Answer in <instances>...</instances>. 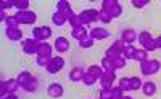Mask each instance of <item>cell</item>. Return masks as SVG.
Here are the masks:
<instances>
[{"label":"cell","mask_w":161,"mask_h":99,"mask_svg":"<svg viewBox=\"0 0 161 99\" xmlns=\"http://www.w3.org/2000/svg\"><path fill=\"white\" fill-rule=\"evenodd\" d=\"M16 80H18V83H19V87L24 90V91H36L37 90V80L32 77V74H29V72H21L18 77H16Z\"/></svg>","instance_id":"cell-1"},{"label":"cell","mask_w":161,"mask_h":99,"mask_svg":"<svg viewBox=\"0 0 161 99\" xmlns=\"http://www.w3.org/2000/svg\"><path fill=\"white\" fill-rule=\"evenodd\" d=\"M102 10L108 13L111 18H119L121 15H123V7L119 5L118 0H103Z\"/></svg>","instance_id":"cell-2"},{"label":"cell","mask_w":161,"mask_h":99,"mask_svg":"<svg viewBox=\"0 0 161 99\" xmlns=\"http://www.w3.org/2000/svg\"><path fill=\"white\" fill-rule=\"evenodd\" d=\"M137 40H139V43L142 45V48L148 53V51H155L156 48H155V38L152 37V34L150 32H147V31H143V32H140L139 34V37H137Z\"/></svg>","instance_id":"cell-3"},{"label":"cell","mask_w":161,"mask_h":99,"mask_svg":"<svg viewBox=\"0 0 161 99\" xmlns=\"http://www.w3.org/2000/svg\"><path fill=\"white\" fill-rule=\"evenodd\" d=\"M19 88V83L16 78H10V80H3L2 83H0V94L7 96V94H15L16 90Z\"/></svg>","instance_id":"cell-4"},{"label":"cell","mask_w":161,"mask_h":99,"mask_svg":"<svg viewBox=\"0 0 161 99\" xmlns=\"http://www.w3.org/2000/svg\"><path fill=\"white\" fill-rule=\"evenodd\" d=\"M161 64L158 59H147L143 62H140V70H142V74L143 75H153L156 74L158 70H159Z\"/></svg>","instance_id":"cell-5"},{"label":"cell","mask_w":161,"mask_h":99,"mask_svg":"<svg viewBox=\"0 0 161 99\" xmlns=\"http://www.w3.org/2000/svg\"><path fill=\"white\" fill-rule=\"evenodd\" d=\"M124 47H126V43H124L123 40H116V42H113L111 47H108V50H106L105 56H106V58H110V59L119 58V56H123Z\"/></svg>","instance_id":"cell-6"},{"label":"cell","mask_w":161,"mask_h":99,"mask_svg":"<svg viewBox=\"0 0 161 99\" xmlns=\"http://www.w3.org/2000/svg\"><path fill=\"white\" fill-rule=\"evenodd\" d=\"M40 45H42V42H39V40L31 37V38H26L23 42L21 48H23V53H26V54H37Z\"/></svg>","instance_id":"cell-7"},{"label":"cell","mask_w":161,"mask_h":99,"mask_svg":"<svg viewBox=\"0 0 161 99\" xmlns=\"http://www.w3.org/2000/svg\"><path fill=\"white\" fill-rule=\"evenodd\" d=\"M15 16L18 19L19 24H34L36 19H37V15L31 10H26V11H16Z\"/></svg>","instance_id":"cell-8"},{"label":"cell","mask_w":161,"mask_h":99,"mask_svg":"<svg viewBox=\"0 0 161 99\" xmlns=\"http://www.w3.org/2000/svg\"><path fill=\"white\" fill-rule=\"evenodd\" d=\"M50 37H52V29L48 26H39V27L32 29V38H36L39 42H45Z\"/></svg>","instance_id":"cell-9"},{"label":"cell","mask_w":161,"mask_h":99,"mask_svg":"<svg viewBox=\"0 0 161 99\" xmlns=\"http://www.w3.org/2000/svg\"><path fill=\"white\" fill-rule=\"evenodd\" d=\"M98 13H100V10L87 8L82 13H79V18H80V21H82V24H90V22H95L98 19Z\"/></svg>","instance_id":"cell-10"},{"label":"cell","mask_w":161,"mask_h":99,"mask_svg":"<svg viewBox=\"0 0 161 99\" xmlns=\"http://www.w3.org/2000/svg\"><path fill=\"white\" fill-rule=\"evenodd\" d=\"M63 67H64V59L60 58V56H55V58H52L48 61V64H47L45 69H47L48 74H58Z\"/></svg>","instance_id":"cell-11"},{"label":"cell","mask_w":161,"mask_h":99,"mask_svg":"<svg viewBox=\"0 0 161 99\" xmlns=\"http://www.w3.org/2000/svg\"><path fill=\"white\" fill-rule=\"evenodd\" d=\"M57 11L63 13V15L68 18V21H69L73 16H76L74 11H73V8H71V3L68 2V0H60V2L57 3Z\"/></svg>","instance_id":"cell-12"},{"label":"cell","mask_w":161,"mask_h":99,"mask_svg":"<svg viewBox=\"0 0 161 99\" xmlns=\"http://www.w3.org/2000/svg\"><path fill=\"white\" fill-rule=\"evenodd\" d=\"M5 37L11 42H18L23 38V31L19 29V26L16 27H5Z\"/></svg>","instance_id":"cell-13"},{"label":"cell","mask_w":161,"mask_h":99,"mask_svg":"<svg viewBox=\"0 0 161 99\" xmlns=\"http://www.w3.org/2000/svg\"><path fill=\"white\" fill-rule=\"evenodd\" d=\"M116 80V74L114 72H103V75L100 77V85L103 90H110L113 87V83Z\"/></svg>","instance_id":"cell-14"},{"label":"cell","mask_w":161,"mask_h":99,"mask_svg":"<svg viewBox=\"0 0 161 99\" xmlns=\"http://www.w3.org/2000/svg\"><path fill=\"white\" fill-rule=\"evenodd\" d=\"M137 37H139V34L134 29H124L123 34H121V40H123L126 45H132L134 42L137 40Z\"/></svg>","instance_id":"cell-15"},{"label":"cell","mask_w":161,"mask_h":99,"mask_svg":"<svg viewBox=\"0 0 161 99\" xmlns=\"http://www.w3.org/2000/svg\"><path fill=\"white\" fill-rule=\"evenodd\" d=\"M47 93H48V96H52V97H61L63 93H64L63 85H61V83H50L48 88H47Z\"/></svg>","instance_id":"cell-16"},{"label":"cell","mask_w":161,"mask_h":99,"mask_svg":"<svg viewBox=\"0 0 161 99\" xmlns=\"http://www.w3.org/2000/svg\"><path fill=\"white\" fill-rule=\"evenodd\" d=\"M93 40H105L106 37H110V32L105 29V27H95V29H92L90 34H89Z\"/></svg>","instance_id":"cell-17"},{"label":"cell","mask_w":161,"mask_h":99,"mask_svg":"<svg viewBox=\"0 0 161 99\" xmlns=\"http://www.w3.org/2000/svg\"><path fill=\"white\" fill-rule=\"evenodd\" d=\"M52 47L47 43V42H42V45H40V48H39V53H37V56H40V58H45V59H52Z\"/></svg>","instance_id":"cell-18"},{"label":"cell","mask_w":161,"mask_h":99,"mask_svg":"<svg viewBox=\"0 0 161 99\" xmlns=\"http://www.w3.org/2000/svg\"><path fill=\"white\" fill-rule=\"evenodd\" d=\"M68 48H69V42H68V38L58 37V38L55 40V50H57L58 53H66V51H68Z\"/></svg>","instance_id":"cell-19"},{"label":"cell","mask_w":161,"mask_h":99,"mask_svg":"<svg viewBox=\"0 0 161 99\" xmlns=\"http://www.w3.org/2000/svg\"><path fill=\"white\" fill-rule=\"evenodd\" d=\"M87 35H89V32H87V29H86L84 26L76 27V29H73V31H71V37H73V38H76L77 42H80L82 38H86Z\"/></svg>","instance_id":"cell-20"},{"label":"cell","mask_w":161,"mask_h":99,"mask_svg":"<svg viewBox=\"0 0 161 99\" xmlns=\"http://www.w3.org/2000/svg\"><path fill=\"white\" fill-rule=\"evenodd\" d=\"M84 72H86V70L79 69V67H74V69H71V70H69V75H68V78H69L71 82H82Z\"/></svg>","instance_id":"cell-21"},{"label":"cell","mask_w":161,"mask_h":99,"mask_svg":"<svg viewBox=\"0 0 161 99\" xmlns=\"http://www.w3.org/2000/svg\"><path fill=\"white\" fill-rule=\"evenodd\" d=\"M142 91L145 96H153L156 93V85L153 82H145L142 83Z\"/></svg>","instance_id":"cell-22"},{"label":"cell","mask_w":161,"mask_h":99,"mask_svg":"<svg viewBox=\"0 0 161 99\" xmlns=\"http://www.w3.org/2000/svg\"><path fill=\"white\" fill-rule=\"evenodd\" d=\"M87 72L95 80H100V77L103 75V69H102V66H95V64H93V66H89L87 67Z\"/></svg>","instance_id":"cell-23"},{"label":"cell","mask_w":161,"mask_h":99,"mask_svg":"<svg viewBox=\"0 0 161 99\" xmlns=\"http://www.w3.org/2000/svg\"><path fill=\"white\" fill-rule=\"evenodd\" d=\"M52 21H53V24H55V26H63V24L68 22V18H66L63 13L55 11V13H53V16H52Z\"/></svg>","instance_id":"cell-24"},{"label":"cell","mask_w":161,"mask_h":99,"mask_svg":"<svg viewBox=\"0 0 161 99\" xmlns=\"http://www.w3.org/2000/svg\"><path fill=\"white\" fill-rule=\"evenodd\" d=\"M102 69H103V72H114V64H113V61L110 59V58H105L102 59Z\"/></svg>","instance_id":"cell-25"},{"label":"cell","mask_w":161,"mask_h":99,"mask_svg":"<svg viewBox=\"0 0 161 99\" xmlns=\"http://www.w3.org/2000/svg\"><path fill=\"white\" fill-rule=\"evenodd\" d=\"M134 59L139 61V62H143L148 59V53H147L143 48H136V54H134Z\"/></svg>","instance_id":"cell-26"},{"label":"cell","mask_w":161,"mask_h":99,"mask_svg":"<svg viewBox=\"0 0 161 99\" xmlns=\"http://www.w3.org/2000/svg\"><path fill=\"white\" fill-rule=\"evenodd\" d=\"M119 88L123 91H132V82H130V77H124L119 80Z\"/></svg>","instance_id":"cell-27"},{"label":"cell","mask_w":161,"mask_h":99,"mask_svg":"<svg viewBox=\"0 0 161 99\" xmlns=\"http://www.w3.org/2000/svg\"><path fill=\"white\" fill-rule=\"evenodd\" d=\"M134 54H136V48L132 45H126L123 50V58L124 59H134Z\"/></svg>","instance_id":"cell-28"},{"label":"cell","mask_w":161,"mask_h":99,"mask_svg":"<svg viewBox=\"0 0 161 99\" xmlns=\"http://www.w3.org/2000/svg\"><path fill=\"white\" fill-rule=\"evenodd\" d=\"M15 8H16L18 11L29 10V0H18V2H15Z\"/></svg>","instance_id":"cell-29"},{"label":"cell","mask_w":161,"mask_h":99,"mask_svg":"<svg viewBox=\"0 0 161 99\" xmlns=\"http://www.w3.org/2000/svg\"><path fill=\"white\" fill-rule=\"evenodd\" d=\"M93 42H95V40H93L90 35H87L86 38H82V40L79 42V47H80V48H92Z\"/></svg>","instance_id":"cell-30"},{"label":"cell","mask_w":161,"mask_h":99,"mask_svg":"<svg viewBox=\"0 0 161 99\" xmlns=\"http://www.w3.org/2000/svg\"><path fill=\"white\" fill-rule=\"evenodd\" d=\"M111 19H113V18L108 15V13L103 11V10H100V13H98V21H100V22H103V24H110Z\"/></svg>","instance_id":"cell-31"},{"label":"cell","mask_w":161,"mask_h":99,"mask_svg":"<svg viewBox=\"0 0 161 99\" xmlns=\"http://www.w3.org/2000/svg\"><path fill=\"white\" fill-rule=\"evenodd\" d=\"M82 82H84V85H87V87H92V85H95L97 83V80L95 78H93L89 72H87V70H86V72H84V77H82Z\"/></svg>","instance_id":"cell-32"},{"label":"cell","mask_w":161,"mask_h":99,"mask_svg":"<svg viewBox=\"0 0 161 99\" xmlns=\"http://www.w3.org/2000/svg\"><path fill=\"white\" fill-rule=\"evenodd\" d=\"M16 26H19V22H18V19H16L15 15L8 16V18L5 19V27H16Z\"/></svg>","instance_id":"cell-33"},{"label":"cell","mask_w":161,"mask_h":99,"mask_svg":"<svg viewBox=\"0 0 161 99\" xmlns=\"http://www.w3.org/2000/svg\"><path fill=\"white\" fill-rule=\"evenodd\" d=\"M130 82H132V91L142 90V80L139 77H130Z\"/></svg>","instance_id":"cell-34"},{"label":"cell","mask_w":161,"mask_h":99,"mask_svg":"<svg viewBox=\"0 0 161 99\" xmlns=\"http://www.w3.org/2000/svg\"><path fill=\"white\" fill-rule=\"evenodd\" d=\"M111 61H113L116 70H118V69H123V67L126 66V59L123 58V56H119V58H114V59H111Z\"/></svg>","instance_id":"cell-35"},{"label":"cell","mask_w":161,"mask_h":99,"mask_svg":"<svg viewBox=\"0 0 161 99\" xmlns=\"http://www.w3.org/2000/svg\"><path fill=\"white\" fill-rule=\"evenodd\" d=\"M68 22H69V26L73 27V29H76V27H80V26H84V24H82V21H80V18H79V15L73 16Z\"/></svg>","instance_id":"cell-36"},{"label":"cell","mask_w":161,"mask_h":99,"mask_svg":"<svg viewBox=\"0 0 161 99\" xmlns=\"http://www.w3.org/2000/svg\"><path fill=\"white\" fill-rule=\"evenodd\" d=\"M110 91H111V96H113V99H119V97H123V96H124V94H123L124 91L121 90L119 87H111V88H110Z\"/></svg>","instance_id":"cell-37"},{"label":"cell","mask_w":161,"mask_h":99,"mask_svg":"<svg viewBox=\"0 0 161 99\" xmlns=\"http://www.w3.org/2000/svg\"><path fill=\"white\" fill-rule=\"evenodd\" d=\"M98 99H113V96H111V91L110 90H100V93H98Z\"/></svg>","instance_id":"cell-38"},{"label":"cell","mask_w":161,"mask_h":99,"mask_svg":"<svg viewBox=\"0 0 161 99\" xmlns=\"http://www.w3.org/2000/svg\"><path fill=\"white\" fill-rule=\"evenodd\" d=\"M130 3L134 8H143L145 5H148V0H132Z\"/></svg>","instance_id":"cell-39"},{"label":"cell","mask_w":161,"mask_h":99,"mask_svg":"<svg viewBox=\"0 0 161 99\" xmlns=\"http://www.w3.org/2000/svg\"><path fill=\"white\" fill-rule=\"evenodd\" d=\"M11 7H15V2L13 0H3L2 3H0V10H8V8H11Z\"/></svg>","instance_id":"cell-40"},{"label":"cell","mask_w":161,"mask_h":99,"mask_svg":"<svg viewBox=\"0 0 161 99\" xmlns=\"http://www.w3.org/2000/svg\"><path fill=\"white\" fill-rule=\"evenodd\" d=\"M36 62H37V66H39V67H47V64H48V59H45V58H40V56H37Z\"/></svg>","instance_id":"cell-41"},{"label":"cell","mask_w":161,"mask_h":99,"mask_svg":"<svg viewBox=\"0 0 161 99\" xmlns=\"http://www.w3.org/2000/svg\"><path fill=\"white\" fill-rule=\"evenodd\" d=\"M155 48H156V50L161 48V35H158V37L155 38Z\"/></svg>","instance_id":"cell-42"},{"label":"cell","mask_w":161,"mask_h":99,"mask_svg":"<svg viewBox=\"0 0 161 99\" xmlns=\"http://www.w3.org/2000/svg\"><path fill=\"white\" fill-rule=\"evenodd\" d=\"M7 18H8V16L5 15V11H3V10H0V19H2V21L5 22V19H7Z\"/></svg>","instance_id":"cell-43"},{"label":"cell","mask_w":161,"mask_h":99,"mask_svg":"<svg viewBox=\"0 0 161 99\" xmlns=\"http://www.w3.org/2000/svg\"><path fill=\"white\" fill-rule=\"evenodd\" d=\"M2 99H18V97H16V94H7V96H3Z\"/></svg>","instance_id":"cell-44"},{"label":"cell","mask_w":161,"mask_h":99,"mask_svg":"<svg viewBox=\"0 0 161 99\" xmlns=\"http://www.w3.org/2000/svg\"><path fill=\"white\" fill-rule=\"evenodd\" d=\"M119 99H132L130 96H123V97H119Z\"/></svg>","instance_id":"cell-45"}]
</instances>
